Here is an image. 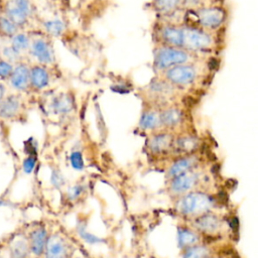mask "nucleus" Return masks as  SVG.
I'll return each mask as SVG.
<instances>
[{"instance_id":"nucleus-2","label":"nucleus","mask_w":258,"mask_h":258,"mask_svg":"<svg viewBox=\"0 0 258 258\" xmlns=\"http://www.w3.org/2000/svg\"><path fill=\"white\" fill-rule=\"evenodd\" d=\"M181 48L189 51L208 50L214 46L213 36L205 29L197 26H181Z\"/></svg>"},{"instance_id":"nucleus-15","label":"nucleus","mask_w":258,"mask_h":258,"mask_svg":"<svg viewBox=\"0 0 258 258\" xmlns=\"http://www.w3.org/2000/svg\"><path fill=\"white\" fill-rule=\"evenodd\" d=\"M4 15H6L19 28L24 26L29 19V16L22 12L20 9H18L10 0L7 1Z\"/></svg>"},{"instance_id":"nucleus-4","label":"nucleus","mask_w":258,"mask_h":258,"mask_svg":"<svg viewBox=\"0 0 258 258\" xmlns=\"http://www.w3.org/2000/svg\"><path fill=\"white\" fill-rule=\"evenodd\" d=\"M212 205V199L202 192L187 194L178 203V207L181 213L188 216L202 215L208 212Z\"/></svg>"},{"instance_id":"nucleus-33","label":"nucleus","mask_w":258,"mask_h":258,"mask_svg":"<svg viewBox=\"0 0 258 258\" xmlns=\"http://www.w3.org/2000/svg\"><path fill=\"white\" fill-rule=\"evenodd\" d=\"M70 160H71L72 166H73L75 169H77V170L83 169V167H84V160H83V156H82L81 152H79V151H74V152L71 154Z\"/></svg>"},{"instance_id":"nucleus-19","label":"nucleus","mask_w":258,"mask_h":258,"mask_svg":"<svg viewBox=\"0 0 258 258\" xmlns=\"http://www.w3.org/2000/svg\"><path fill=\"white\" fill-rule=\"evenodd\" d=\"M30 43L31 41L29 36L24 32L18 31L12 37H10V45L20 54L29 50Z\"/></svg>"},{"instance_id":"nucleus-34","label":"nucleus","mask_w":258,"mask_h":258,"mask_svg":"<svg viewBox=\"0 0 258 258\" xmlns=\"http://www.w3.org/2000/svg\"><path fill=\"white\" fill-rule=\"evenodd\" d=\"M78 231H79L80 236H81L84 240H86L87 242H89V243H96V242H100V241H101L98 237H96V236H94V235H92V234H89V233L85 230V228L82 227V226L78 229Z\"/></svg>"},{"instance_id":"nucleus-6","label":"nucleus","mask_w":258,"mask_h":258,"mask_svg":"<svg viewBox=\"0 0 258 258\" xmlns=\"http://www.w3.org/2000/svg\"><path fill=\"white\" fill-rule=\"evenodd\" d=\"M29 51L40 64H50L54 61L53 49L49 42L43 38H36L31 41Z\"/></svg>"},{"instance_id":"nucleus-1","label":"nucleus","mask_w":258,"mask_h":258,"mask_svg":"<svg viewBox=\"0 0 258 258\" xmlns=\"http://www.w3.org/2000/svg\"><path fill=\"white\" fill-rule=\"evenodd\" d=\"M191 60L192 52L181 47L164 44L155 49L153 64L157 71L164 72L169 68L181 63H187Z\"/></svg>"},{"instance_id":"nucleus-36","label":"nucleus","mask_w":258,"mask_h":258,"mask_svg":"<svg viewBox=\"0 0 258 258\" xmlns=\"http://www.w3.org/2000/svg\"><path fill=\"white\" fill-rule=\"evenodd\" d=\"M82 191H83V186L82 185H79V184L74 185L68 190V197H69L70 200H76L80 197Z\"/></svg>"},{"instance_id":"nucleus-29","label":"nucleus","mask_w":258,"mask_h":258,"mask_svg":"<svg viewBox=\"0 0 258 258\" xmlns=\"http://www.w3.org/2000/svg\"><path fill=\"white\" fill-rule=\"evenodd\" d=\"M1 58H3L4 60H6L12 64H16V63L20 62L21 54L19 52H17L9 44V45H6L1 48Z\"/></svg>"},{"instance_id":"nucleus-38","label":"nucleus","mask_w":258,"mask_h":258,"mask_svg":"<svg viewBox=\"0 0 258 258\" xmlns=\"http://www.w3.org/2000/svg\"><path fill=\"white\" fill-rule=\"evenodd\" d=\"M0 58H1V47H0Z\"/></svg>"},{"instance_id":"nucleus-24","label":"nucleus","mask_w":258,"mask_h":258,"mask_svg":"<svg viewBox=\"0 0 258 258\" xmlns=\"http://www.w3.org/2000/svg\"><path fill=\"white\" fill-rule=\"evenodd\" d=\"M52 108L56 113H69L73 109V101L68 95H60L53 100Z\"/></svg>"},{"instance_id":"nucleus-10","label":"nucleus","mask_w":258,"mask_h":258,"mask_svg":"<svg viewBox=\"0 0 258 258\" xmlns=\"http://www.w3.org/2000/svg\"><path fill=\"white\" fill-rule=\"evenodd\" d=\"M160 37L164 44L181 47L182 31L181 26H175L173 24H167L161 27Z\"/></svg>"},{"instance_id":"nucleus-9","label":"nucleus","mask_w":258,"mask_h":258,"mask_svg":"<svg viewBox=\"0 0 258 258\" xmlns=\"http://www.w3.org/2000/svg\"><path fill=\"white\" fill-rule=\"evenodd\" d=\"M198 181L197 173L192 172H184L178 176L173 177V181L171 182L170 188L175 194H184L189 190Z\"/></svg>"},{"instance_id":"nucleus-22","label":"nucleus","mask_w":258,"mask_h":258,"mask_svg":"<svg viewBox=\"0 0 258 258\" xmlns=\"http://www.w3.org/2000/svg\"><path fill=\"white\" fill-rule=\"evenodd\" d=\"M43 27L48 34L52 36H59L66 30V23L59 18H53L44 21Z\"/></svg>"},{"instance_id":"nucleus-14","label":"nucleus","mask_w":258,"mask_h":258,"mask_svg":"<svg viewBox=\"0 0 258 258\" xmlns=\"http://www.w3.org/2000/svg\"><path fill=\"white\" fill-rule=\"evenodd\" d=\"M46 232L44 229H36L30 234V249L32 253L36 256H39L43 253L45 244H46Z\"/></svg>"},{"instance_id":"nucleus-20","label":"nucleus","mask_w":258,"mask_h":258,"mask_svg":"<svg viewBox=\"0 0 258 258\" xmlns=\"http://www.w3.org/2000/svg\"><path fill=\"white\" fill-rule=\"evenodd\" d=\"M177 240L180 248H188L198 243L199 236L189 229L179 228L177 231Z\"/></svg>"},{"instance_id":"nucleus-12","label":"nucleus","mask_w":258,"mask_h":258,"mask_svg":"<svg viewBox=\"0 0 258 258\" xmlns=\"http://www.w3.org/2000/svg\"><path fill=\"white\" fill-rule=\"evenodd\" d=\"M195 226L203 233L214 234L220 229V220L215 215L205 214L196 220Z\"/></svg>"},{"instance_id":"nucleus-23","label":"nucleus","mask_w":258,"mask_h":258,"mask_svg":"<svg viewBox=\"0 0 258 258\" xmlns=\"http://www.w3.org/2000/svg\"><path fill=\"white\" fill-rule=\"evenodd\" d=\"M183 3V0H154V8L161 14H168Z\"/></svg>"},{"instance_id":"nucleus-37","label":"nucleus","mask_w":258,"mask_h":258,"mask_svg":"<svg viewBox=\"0 0 258 258\" xmlns=\"http://www.w3.org/2000/svg\"><path fill=\"white\" fill-rule=\"evenodd\" d=\"M51 181L53 184H55L56 186H60L63 183V178L62 175L59 172L54 171L51 175Z\"/></svg>"},{"instance_id":"nucleus-21","label":"nucleus","mask_w":258,"mask_h":258,"mask_svg":"<svg viewBox=\"0 0 258 258\" xmlns=\"http://www.w3.org/2000/svg\"><path fill=\"white\" fill-rule=\"evenodd\" d=\"M161 125L159 113L155 111H146L140 119V127L145 130H153Z\"/></svg>"},{"instance_id":"nucleus-16","label":"nucleus","mask_w":258,"mask_h":258,"mask_svg":"<svg viewBox=\"0 0 258 258\" xmlns=\"http://www.w3.org/2000/svg\"><path fill=\"white\" fill-rule=\"evenodd\" d=\"M196 157L194 156H188V157H182L178 160H176L171 167L168 170V175L170 177H175L178 176L184 172L189 171V169L196 164Z\"/></svg>"},{"instance_id":"nucleus-41","label":"nucleus","mask_w":258,"mask_h":258,"mask_svg":"<svg viewBox=\"0 0 258 258\" xmlns=\"http://www.w3.org/2000/svg\"><path fill=\"white\" fill-rule=\"evenodd\" d=\"M208 258H209V257H208Z\"/></svg>"},{"instance_id":"nucleus-8","label":"nucleus","mask_w":258,"mask_h":258,"mask_svg":"<svg viewBox=\"0 0 258 258\" xmlns=\"http://www.w3.org/2000/svg\"><path fill=\"white\" fill-rule=\"evenodd\" d=\"M45 258H64L67 255V245L64 240L58 235H52L45 244Z\"/></svg>"},{"instance_id":"nucleus-18","label":"nucleus","mask_w":258,"mask_h":258,"mask_svg":"<svg viewBox=\"0 0 258 258\" xmlns=\"http://www.w3.org/2000/svg\"><path fill=\"white\" fill-rule=\"evenodd\" d=\"M172 143V138L169 134L162 133L153 136L149 141V147L151 151L155 153H160L167 150Z\"/></svg>"},{"instance_id":"nucleus-11","label":"nucleus","mask_w":258,"mask_h":258,"mask_svg":"<svg viewBox=\"0 0 258 258\" xmlns=\"http://www.w3.org/2000/svg\"><path fill=\"white\" fill-rule=\"evenodd\" d=\"M49 83V74L47 70L40 64L33 66L29 72V86L40 90L45 88Z\"/></svg>"},{"instance_id":"nucleus-40","label":"nucleus","mask_w":258,"mask_h":258,"mask_svg":"<svg viewBox=\"0 0 258 258\" xmlns=\"http://www.w3.org/2000/svg\"><path fill=\"white\" fill-rule=\"evenodd\" d=\"M6 1H8V0H6Z\"/></svg>"},{"instance_id":"nucleus-13","label":"nucleus","mask_w":258,"mask_h":258,"mask_svg":"<svg viewBox=\"0 0 258 258\" xmlns=\"http://www.w3.org/2000/svg\"><path fill=\"white\" fill-rule=\"evenodd\" d=\"M20 109V101L16 96H8L0 102V116L2 118L14 117Z\"/></svg>"},{"instance_id":"nucleus-35","label":"nucleus","mask_w":258,"mask_h":258,"mask_svg":"<svg viewBox=\"0 0 258 258\" xmlns=\"http://www.w3.org/2000/svg\"><path fill=\"white\" fill-rule=\"evenodd\" d=\"M35 163H36V159L34 156H29L27 157L24 161H23V170L26 172V173H30L34 166H35Z\"/></svg>"},{"instance_id":"nucleus-17","label":"nucleus","mask_w":258,"mask_h":258,"mask_svg":"<svg viewBox=\"0 0 258 258\" xmlns=\"http://www.w3.org/2000/svg\"><path fill=\"white\" fill-rule=\"evenodd\" d=\"M159 117L161 125L166 127H174L180 123L182 119V114L181 111L177 108H168L161 112L159 114Z\"/></svg>"},{"instance_id":"nucleus-28","label":"nucleus","mask_w":258,"mask_h":258,"mask_svg":"<svg viewBox=\"0 0 258 258\" xmlns=\"http://www.w3.org/2000/svg\"><path fill=\"white\" fill-rule=\"evenodd\" d=\"M198 146V140L194 137H181L175 141V149L178 152H190Z\"/></svg>"},{"instance_id":"nucleus-27","label":"nucleus","mask_w":258,"mask_h":258,"mask_svg":"<svg viewBox=\"0 0 258 258\" xmlns=\"http://www.w3.org/2000/svg\"><path fill=\"white\" fill-rule=\"evenodd\" d=\"M150 91L157 95V96H166L170 95L172 92V85L168 83L166 80L165 81H155L150 84Z\"/></svg>"},{"instance_id":"nucleus-26","label":"nucleus","mask_w":258,"mask_h":258,"mask_svg":"<svg viewBox=\"0 0 258 258\" xmlns=\"http://www.w3.org/2000/svg\"><path fill=\"white\" fill-rule=\"evenodd\" d=\"M11 253L13 258H26L28 254V245L22 238L13 241L11 246Z\"/></svg>"},{"instance_id":"nucleus-30","label":"nucleus","mask_w":258,"mask_h":258,"mask_svg":"<svg viewBox=\"0 0 258 258\" xmlns=\"http://www.w3.org/2000/svg\"><path fill=\"white\" fill-rule=\"evenodd\" d=\"M209 249L205 246L192 245L186 249L183 258H208Z\"/></svg>"},{"instance_id":"nucleus-25","label":"nucleus","mask_w":258,"mask_h":258,"mask_svg":"<svg viewBox=\"0 0 258 258\" xmlns=\"http://www.w3.org/2000/svg\"><path fill=\"white\" fill-rule=\"evenodd\" d=\"M19 31V27L15 25L6 15L0 16V34L6 37H12Z\"/></svg>"},{"instance_id":"nucleus-32","label":"nucleus","mask_w":258,"mask_h":258,"mask_svg":"<svg viewBox=\"0 0 258 258\" xmlns=\"http://www.w3.org/2000/svg\"><path fill=\"white\" fill-rule=\"evenodd\" d=\"M18 9L24 12L26 15L30 17L32 13V6L29 0H10Z\"/></svg>"},{"instance_id":"nucleus-7","label":"nucleus","mask_w":258,"mask_h":258,"mask_svg":"<svg viewBox=\"0 0 258 258\" xmlns=\"http://www.w3.org/2000/svg\"><path fill=\"white\" fill-rule=\"evenodd\" d=\"M30 68L23 62L14 64L13 71L9 77L11 86L18 91H24L29 87Z\"/></svg>"},{"instance_id":"nucleus-39","label":"nucleus","mask_w":258,"mask_h":258,"mask_svg":"<svg viewBox=\"0 0 258 258\" xmlns=\"http://www.w3.org/2000/svg\"><path fill=\"white\" fill-rule=\"evenodd\" d=\"M1 205H3V202H0V206H1Z\"/></svg>"},{"instance_id":"nucleus-31","label":"nucleus","mask_w":258,"mask_h":258,"mask_svg":"<svg viewBox=\"0 0 258 258\" xmlns=\"http://www.w3.org/2000/svg\"><path fill=\"white\" fill-rule=\"evenodd\" d=\"M14 64L4 60L3 58H0V80L9 79L12 71H13Z\"/></svg>"},{"instance_id":"nucleus-3","label":"nucleus","mask_w":258,"mask_h":258,"mask_svg":"<svg viewBox=\"0 0 258 258\" xmlns=\"http://www.w3.org/2000/svg\"><path fill=\"white\" fill-rule=\"evenodd\" d=\"M198 68L190 62L177 64L164 71L165 80L171 85L180 87L191 85L198 79Z\"/></svg>"},{"instance_id":"nucleus-5","label":"nucleus","mask_w":258,"mask_h":258,"mask_svg":"<svg viewBox=\"0 0 258 258\" xmlns=\"http://www.w3.org/2000/svg\"><path fill=\"white\" fill-rule=\"evenodd\" d=\"M194 16L199 27L207 30L221 26L225 21L226 13L220 7H201L194 10Z\"/></svg>"}]
</instances>
